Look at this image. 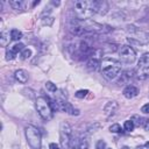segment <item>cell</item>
Instances as JSON below:
<instances>
[{
	"mask_svg": "<svg viewBox=\"0 0 149 149\" xmlns=\"http://www.w3.org/2000/svg\"><path fill=\"white\" fill-rule=\"evenodd\" d=\"M101 73L107 79H114L121 72V62L114 58H104L100 64Z\"/></svg>",
	"mask_w": 149,
	"mask_h": 149,
	"instance_id": "cell-1",
	"label": "cell"
},
{
	"mask_svg": "<svg viewBox=\"0 0 149 149\" xmlns=\"http://www.w3.org/2000/svg\"><path fill=\"white\" fill-rule=\"evenodd\" d=\"M24 134H26L27 142L31 149H41L42 139H41V133L37 127L33 125H28L24 128Z\"/></svg>",
	"mask_w": 149,
	"mask_h": 149,
	"instance_id": "cell-2",
	"label": "cell"
},
{
	"mask_svg": "<svg viewBox=\"0 0 149 149\" xmlns=\"http://www.w3.org/2000/svg\"><path fill=\"white\" fill-rule=\"evenodd\" d=\"M73 13L79 20H83V21L88 20L94 14L92 10V7H91V1H85V0L74 2Z\"/></svg>",
	"mask_w": 149,
	"mask_h": 149,
	"instance_id": "cell-3",
	"label": "cell"
},
{
	"mask_svg": "<svg viewBox=\"0 0 149 149\" xmlns=\"http://www.w3.org/2000/svg\"><path fill=\"white\" fill-rule=\"evenodd\" d=\"M35 105H36V109L40 114V116L44 120H50L52 118V108H51V105L49 102V99L48 97L44 98V97H38L35 101Z\"/></svg>",
	"mask_w": 149,
	"mask_h": 149,
	"instance_id": "cell-4",
	"label": "cell"
},
{
	"mask_svg": "<svg viewBox=\"0 0 149 149\" xmlns=\"http://www.w3.org/2000/svg\"><path fill=\"white\" fill-rule=\"evenodd\" d=\"M71 54L73 55V57L77 58H88V55L91 52V49L88 43L85 41H76L72 45H71Z\"/></svg>",
	"mask_w": 149,
	"mask_h": 149,
	"instance_id": "cell-5",
	"label": "cell"
},
{
	"mask_svg": "<svg viewBox=\"0 0 149 149\" xmlns=\"http://www.w3.org/2000/svg\"><path fill=\"white\" fill-rule=\"evenodd\" d=\"M135 74H136V78L140 80H144L149 77V52L144 54L140 58Z\"/></svg>",
	"mask_w": 149,
	"mask_h": 149,
	"instance_id": "cell-6",
	"label": "cell"
},
{
	"mask_svg": "<svg viewBox=\"0 0 149 149\" xmlns=\"http://www.w3.org/2000/svg\"><path fill=\"white\" fill-rule=\"evenodd\" d=\"M119 58H120L121 62L127 63V64H130L136 58L135 50L130 45H122L120 48V51H119Z\"/></svg>",
	"mask_w": 149,
	"mask_h": 149,
	"instance_id": "cell-7",
	"label": "cell"
},
{
	"mask_svg": "<svg viewBox=\"0 0 149 149\" xmlns=\"http://www.w3.org/2000/svg\"><path fill=\"white\" fill-rule=\"evenodd\" d=\"M72 137V129H71V126L68 123V122H62L61 123V141H62V144L63 147L68 148L69 146V142H70V139Z\"/></svg>",
	"mask_w": 149,
	"mask_h": 149,
	"instance_id": "cell-8",
	"label": "cell"
},
{
	"mask_svg": "<svg viewBox=\"0 0 149 149\" xmlns=\"http://www.w3.org/2000/svg\"><path fill=\"white\" fill-rule=\"evenodd\" d=\"M91 7H92L93 13L99 14V15H105L108 12V9H109L108 2L107 1H104V0H94V1H91Z\"/></svg>",
	"mask_w": 149,
	"mask_h": 149,
	"instance_id": "cell-9",
	"label": "cell"
},
{
	"mask_svg": "<svg viewBox=\"0 0 149 149\" xmlns=\"http://www.w3.org/2000/svg\"><path fill=\"white\" fill-rule=\"evenodd\" d=\"M57 104H58V107H59L61 111H63V112H65L70 115H78L79 114V111L77 108H74L70 102H68L64 99H58Z\"/></svg>",
	"mask_w": 149,
	"mask_h": 149,
	"instance_id": "cell-10",
	"label": "cell"
},
{
	"mask_svg": "<svg viewBox=\"0 0 149 149\" xmlns=\"http://www.w3.org/2000/svg\"><path fill=\"white\" fill-rule=\"evenodd\" d=\"M119 108V104L115 101V100H111V101H107L104 106V114L106 116H113L116 111Z\"/></svg>",
	"mask_w": 149,
	"mask_h": 149,
	"instance_id": "cell-11",
	"label": "cell"
},
{
	"mask_svg": "<svg viewBox=\"0 0 149 149\" xmlns=\"http://www.w3.org/2000/svg\"><path fill=\"white\" fill-rule=\"evenodd\" d=\"M123 95L127 98V99H132L134 97H136L139 94V88L134 85H127L125 88H123Z\"/></svg>",
	"mask_w": 149,
	"mask_h": 149,
	"instance_id": "cell-12",
	"label": "cell"
},
{
	"mask_svg": "<svg viewBox=\"0 0 149 149\" xmlns=\"http://www.w3.org/2000/svg\"><path fill=\"white\" fill-rule=\"evenodd\" d=\"M14 77H15V79H16L19 83H21V84H26V83L28 81V78H29L28 72H27L26 70H23V69L16 70L15 73H14Z\"/></svg>",
	"mask_w": 149,
	"mask_h": 149,
	"instance_id": "cell-13",
	"label": "cell"
},
{
	"mask_svg": "<svg viewBox=\"0 0 149 149\" xmlns=\"http://www.w3.org/2000/svg\"><path fill=\"white\" fill-rule=\"evenodd\" d=\"M133 74H134V71H132V70H126V71H123V72L121 73L120 79L118 80V84H119V85L128 84L129 80L133 78Z\"/></svg>",
	"mask_w": 149,
	"mask_h": 149,
	"instance_id": "cell-14",
	"label": "cell"
},
{
	"mask_svg": "<svg viewBox=\"0 0 149 149\" xmlns=\"http://www.w3.org/2000/svg\"><path fill=\"white\" fill-rule=\"evenodd\" d=\"M10 40H12V36H10L9 31H6V30L1 31V34H0V45L1 47H7L10 42Z\"/></svg>",
	"mask_w": 149,
	"mask_h": 149,
	"instance_id": "cell-15",
	"label": "cell"
},
{
	"mask_svg": "<svg viewBox=\"0 0 149 149\" xmlns=\"http://www.w3.org/2000/svg\"><path fill=\"white\" fill-rule=\"evenodd\" d=\"M9 5L13 9L19 10V9H24L27 3L24 1H21V0H14V1H9Z\"/></svg>",
	"mask_w": 149,
	"mask_h": 149,
	"instance_id": "cell-16",
	"label": "cell"
},
{
	"mask_svg": "<svg viewBox=\"0 0 149 149\" xmlns=\"http://www.w3.org/2000/svg\"><path fill=\"white\" fill-rule=\"evenodd\" d=\"M118 49V47H116V44H112V43H107V44H105L102 48H101V50H102V52L104 54H109V52H114L115 50Z\"/></svg>",
	"mask_w": 149,
	"mask_h": 149,
	"instance_id": "cell-17",
	"label": "cell"
},
{
	"mask_svg": "<svg viewBox=\"0 0 149 149\" xmlns=\"http://www.w3.org/2000/svg\"><path fill=\"white\" fill-rule=\"evenodd\" d=\"M79 149H88V137L87 135H83L79 140Z\"/></svg>",
	"mask_w": 149,
	"mask_h": 149,
	"instance_id": "cell-18",
	"label": "cell"
},
{
	"mask_svg": "<svg viewBox=\"0 0 149 149\" xmlns=\"http://www.w3.org/2000/svg\"><path fill=\"white\" fill-rule=\"evenodd\" d=\"M68 149H79V140L74 136H72L70 139V142H69V146H68Z\"/></svg>",
	"mask_w": 149,
	"mask_h": 149,
	"instance_id": "cell-19",
	"label": "cell"
},
{
	"mask_svg": "<svg viewBox=\"0 0 149 149\" xmlns=\"http://www.w3.org/2000/svg\"><path fill=\"white\" fill-rule=\"evenodd\" d=\"M23 49H26L24 48V44L23 43H16V44H14L9 50L13 52V54H15V55H17L19 52H21Z\"/></svg>",
	"mask_w": 149,
	"mask_h": 149,
	"instance_id": "cell-20",
	"label": "cell"
},
{
	"mask_svg": "<svg viewBox=\"0 0 149 149\" xmlns=\"http://www.w3.org/2000/svg\"><path fill=\"white\" fill-rule=\"evenodd\" d=\"M10 36H12V40L19 41L22 37V33L20 30H17V29H12L10 30Z\"/></svg>",
	"mask_w": 149,
	"mask_h": 149,
	"instance_id": "cell-21",
	"label": "cell"
},
{
	"mask_svg": "<svg viewBox=\"0 0 149 149\" xmlns=\"http://www.w3.org/2000/svg\"><path fill=\"white\" fill-rule=\"evenodd\" d=\"M31 56V50L30 49H23L22 51H21V54H20V58L22 59V61H26V59H28L29 57Z\"/></svg>",
	"mask_w": 149,
	"mask_h": 149,
	"instance_id": "cell-22",
	"label": "cell"
},
{
	"mask_svg": "<svg viewBox=\"0 0 149 149\" xmlns=\"http://www.w3.org/2000/svg\"><path fill=\"white\" fill-rule=\"evenodd\" d=\"M123 127H125V129H126L127 132H132V130L134 129V127H135V123H134L133 120H127V121H125Z\"/></svg>",
	"mask_w": 149,
	"mask_h": 149,
	"instance_id": "cell-23",
	"label": "cell"
},
{
	"mask_svg": "<svg viewBox=\"0 0 149 149\" xmlns=\"http://www.w3.org/2000/svg\"><path fill=\"white\" fill-rule=\"evenodd\" d=\"M45 88H47L49 92H56V91H57L56 85H55L54 83H51V81H47V83H45Z\"/></svg>",
	"mask_w": 149,
	"mask_h": 149,
	"instance_id": "cell-24",
	"label": "cell"
},
{
	"mask_svg": "<svg viewBox=\"0 0 149 149\" xmlns=\"http://www.w3.org/2000/svg\"><path fill=\"white\" fill-rule=\"evenodd\" d=\"M87 93H88L87 90H79V91H77V92L74 93V95H76L77 98H79V99H83V98H85V97L87 95Z\"/></svg>",
	"mask_w": 149,
	"mask_h": 149,
	"instance_id": "cell-25",
	"label": "cell"
},
{
	"mask_svg": "<svg viewBox=\"0 0 149 149\" xmlns=\"http://www.w3.org/2000/svg\"><path fill=\"white\" fill-rule=\"evenodd\" d=\"M54 22V17L52 16H47V17H42V23L44 26H51Z\"/></svg>",
	"mask_w": 149,
	"mask_h": 149,
	"instance_id": "cell-26",
	"label": "cell"
},
{
	"mask_svg": "<svg viewBox=\"0 0 149 149\" xmlns=\"http://www.w3.org/2000/svg\"><path fill=\"white\" fill-rule=\"evenodd\" d=\"M109 130H111L112 133H121V132H122V129H121V126H120V125H118V123H114V125H112V126L109 127Z\"/></svg>",
	"mask_w": 149,
	"mask_h": 149,
	"instance_id": "cell-27",
	"label": "cell"
},
{
	"mask_svg": "<svg viewBox=\"0 0 149 149\" xmlns=\"http://www.w3.org/2000/svg\"><path fill=\"white\" fill-rule=\"evenodd\" d=\"M105 147H106V142L104 140H99L95 143V149H105Z\"/></svg>",
	"mask_w": 149,
	"mask_h": 149,
	"instance_id": "cell-28",
	"label": "cell"
},
{
	"mask_svg": "<svg viewBox=\"0 0 149 149\" xmlns=\"http://www.w3.org/2000/svg\"><path fill=\"white\" fill-rule=\"evenodd\" d=\"M141 112L142 113H149V104H146L144 106H142V108H141Z\"/></svg>",
	"mask_w": 149,
	"mask_h": 149,
	"instance_id": "cell-29",
	"label": "cell"
},
{
	"mask_svg": "<svg viewBox=\"0 0 149 149\" xmlns=\"http://www.w3.org/2000/svg\"><path fill=\"white\" fill-rule=\"evenodd\" d=\"M49 149H61V148H59L58 144H56V143H50V144H49Z\"/></svg>",
	"mask_w": 149,
	"mask_h": 149,
	"instance_id": "cell-30",
	"label": "cell"
},
{
	"mask_svg": "<svg viewBox=\"0 0 149 149\" xmlns=\"http://www.w3.org/2000/svg\"><path fill=\"white\" fill-rule=\"evenodd\" d=\"M136 149H146V148H144V147H137Z\"/></svg>",
	"mask_w": 149,
	"mask_h": 149,
	"instance_id": "cell-31",
	"label": "cell"
},
{
	"mask_svg": "<svg viewBox=\"0 0 149 149\" xmlns=\"http://www.w3.org/2000/svg\"><path fill=\"white\" fill-rule=\"evenodd\" d=\"M146 146H147V147H149V142H147V144H146Z\"/></svg>",
	"mask_w": 149,
	"mask_h": 149,
	"instance_id": "cell-32",
	"label": "cell"
}]
</instances>
